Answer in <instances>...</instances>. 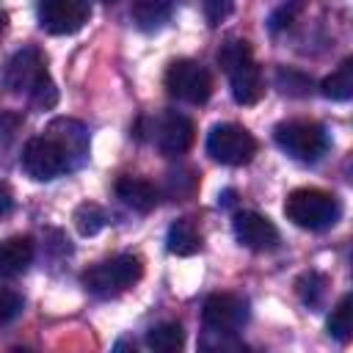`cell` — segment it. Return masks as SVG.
<instances>
[{"label":"cell","instance_id":"obj_1","mask_svg":"<svg viewBox=\"0 0 353 353\" xmlns=\"http://www.w3.org/2000/svg\"><path fill=\"white\" fill-rule=\"evenodd\" d=\"M218 63L229 77L232 97L237 105H254L262 99L265 85H262V72L254 61L251 44L245 39H229L218 50Z\"/></svg>","mask_w":353,"mask_h":353},{"label":"cell","instance_id":"obj_2","mask_svg":"<svg viewBox=\"0 0 353 353\" xmlns=\"http://www.w3.org/2000/svg\"><path fill=\"white\" fill-rule=\"evenodd\" d=\"M284 215L309 232H323L331 229L339 215H342V204L334 193L328 190H317V188H298L287 196L284 201Z\"/></svg>","mask_w":353,"mask_h":353},{"label":"cell","instance_id":"obj_3","mask_svg":"<svg viewBox=\"0 0 353 353\" xmlns=\"http://www.w3.org/2000/svg\"><path fill=\"white\" fill-rule=\"evenodd\" d=\"M143 276V262L135 254H116L83 273V287L97 298H113L127 292Z\"/></svg>","mask_w":353,"mask_h":353},{"label":"cell","instance_id":"obj_4","mask_svg":"<svg viewBox=\"0 0 353 353\" xmlns=\"http://www.w3.org/2000/svg\"><path fill=\"white\" fill-rule=\"evenodd\" d=\"M273 138H276L281 152H287L292 160H301V163H314L328 149L325 130L317 121H309V119L281 121L273 130Z\"/></svg>","mask_w":353,"mask_h":353},{"label":"cell","instance_id":"obj_5","mask_svg":"<svg viewBox=\"0 0 353 353\" xmlns=\"http://www.w3.org/2000/svg\"><path fill=\"white\" fill-rule=\"evenodd\" d=\"M19 163H22V171L36 182H50V179H55L72 168L66 152L61 149V143L50 132L30 138L19 154Z\"/></svg>","mask_w":353,"mask_h":353},{"label":"cell","instance_id":"obj_6","mask_svg":"<svg viewBox=\"0 0 353 353\" xmlns=\"http://www.w3.org/2000/svg\"><path fill=\"white\" fill-rule=\"evenodd\" d=\"M165 91L188 105H204L212 94V74L196 61H174L165 72Z\"/></svg>","mask_w":353,"mask_h":353},{"label":"cell","instance_id":"obj_7","mask_svg":"<svg viewBox=\"0 0 353 353\" xmlns=\"http://www.w3.org/2000/svg\"><path fill=\"white\" fill-rule=\"evenodd\" d=\"M207 152L223 165H243L256 154V141L240 124H215L207 135Z\"/></svg>","mask_w":353,"mask_h":353},{"label":"cell","instance_id":"obj_8","mask_svg":"<svg viewBox=\"0 0 353 353\" xmlns=\"http://www.w3.org/2000/svg\"><path fill=\"white\" fill-rule=\"evenodd\" d=\"M88 22L85 0H39V25L52 36L77 33Z\"/></svg>","mask_w":353,"mask_h":353},{"label":"cell","instance_id":"obj_9","mask_svg":"<svg viewBox=\"0 0 353 353\" xmlns=\"http://www.w3.org/2000/svg\"><path fill=\"white\" fill-rule=\"evenodd\" d=\"M201 323L207 331H223V334H237L248 323V303L237 295L218 292L204 301L201 309Z\"/></svg>","mask_w":353,"mask_h":353},{"label":"cell","instance_id":"obj_10","mask_svg":"<svg viewBox=\"0 0 353 353\" xmlns=\"http://www.w3.org/2000/svg\"><path fill=\"white\" fill-rule=\"evenodd\" d=\"M41 74H47L41 52H39L36 47H22V50H17V52L8 58V63L3 66L0 83H3L8 91H14V94H30V88L39 83Z\"/></svg>","mask_w":353,"mask_h":353},{"label":"cell","instance_id":"obj_11","mask_svg":"<svg viewBox=\"0 0 353 353\" xmlns=\"http://www.w3.org/2000/svg\"><path fill=\"white\" fill-rule=\"evenodd\" d=\"M193 138H196V127L188 116L176 113V110H168L157 124H154V141H157V149L165 154V157H176V154H185L190 146H193Z\"/></svg>","mask_w":353,"mask_h":353},{"label":"cell","instance_id":"obj_12","mask_svg":"<svg viewBox=\"0 0 353 353\" xmlns=\"http://www.w3.org/2000/svg\"><path fill=\"white\" fill-rule=\"evenodd\" d=\"M234 237L240 245L251 251H273L279 245V229L270 218L259 212H237L234 215Z\"/></svg>","mask_w":353,"mask_h":353},{"label":"cell","instance_id":"obj_13","mask_svg":"<svg viewBox=\"0 0 353 353\" xmlns=\"http://www.w3.org/2000/svg\"><path fill=\"white\" fill-rule=\"evenodd\" d=\"M47 132L61 143V149L66 152L72 168H77L88 157V132H85V127L77 119H63V116L52 119Z\"/></svg>","mask_w":353,"mask_h":353},{"label":"cell","instance_id":"obj_14","mask_svg":"<svg viewBox=\"0 0 353 353\" xmlns=\"http://www.w3.org/2000/svg\"><path fill=\"white\" fill-rule=\"evenodd\" d=\"M33 262L30 237H8L0 243V279H17Z\"/></svg>","mask_w":353,"mask_h":353},{"label":"cell","instance_id":"obj_15","mask_svg":"<svg viewBox=\"0 0 353 353\" xmlns=\"http://www.w3.org/2000/svg\"><path fill=\"white\" fill-rule=\"evenodd\" d=\"M116 196L135 212H152L157 204V188L143 176H121L116 182Z\"/></svg>","mask_w":353,"mask_h":353},{"label":"cell","instance_id":"obj_16","mask_svg":"<svg viewBox=\"0 0 353 353\" xmlns=\"http://www.w3.org/2000/svg\"><path fill=\"white\" fill-rule=\"evenodd\" d=\"M165 248L174 256H193L201 251V232L196 229V223L190 218H179L168 226Z\"/></svg>","mask_w":353,"mask_h":353},{"label":"cell","instance_id":"obj_17","mask_svg":"<svg viewBox=\"0 0 353 353\" xmlns=\"http://www.w3.org/2000/svg\"><path fill=\"white\" fill-rule=\"evenodd\" d=\"M130 14L141 30H160L171 17V0H132Z\"/></svg>","mask_w":353,"mask_h":353},{"label":"cell","instance_id":"obj_18","mask_svg":"<svg viewBox=\"0 0 353 353\" xmlns=\"http://www.w3.org/2000/svg\"><path fill=\"white\" fill-rule=\"evenodd\" d=\"M323 97L334 99V102H347L353 97V61L345 58L325 80H323Z\"/></svg>","mask_w":353,"mask_h":353},{"label":"cell","instance_id":"obj_19","mask_svg":"<svg viewBox=\"0 0 353 353\" xmlns=\"http://www.w3.org/2000/svg\"><path fill=\"white\" fill-rule=\"evenodd\" d=\"M185 345V331L179 323H160L149 328L146 334V347L154 353H176Z\"/></svg>","mask_w":353,"mask_h":353},{"label":"cell","instance_id":"obj_20","mask_svg":"<svg viewBox=\"0 0 353 353\" xmlns=\"http://www.w3.org/2000/svg\"><path fill=\"white\" fill-rule=\"evenodd\" d=\"M72 221H74V229H77L83 237H94L97 232H102V229L108 226V212H105L99 204H94V201H83V204L74 210Z\"/></svg>","mask_w":353,"mask_h":353},{"label":"cell","instance_id":"obj_21","mask_svg":"<svg viewBox=\"0 0 353 353\" xmlns=\"http://www.w3.org/2000/svg\"><path fill=\"white\" fill-rule=\"evenodd\" d=\"M328 334L336 339V342H347L353 336V298L345 295L336 309L331 312L328 317Z\"/></svg>","mask_w":353,"mask_h":353},{"label":"cell","instance_id":"obj_22","mask_svg":"<svg viewBox=\"0 0 353 353\" xmlns=\"http://www.w3.org/2000/svg\"><path fill=\"white\" fill-rule=\"evenodd\" d=\"M325 276H320V273H306V276H301V281H298V292H301V298H303V303L306 306H320L323 303V295H325Z\"/></svg>","mask_w":353,"mask_h":353},{"label":"cell","instance_id":"obj_23","mask_svg":"<svg viewBox=\"0 0 353 353\" xmlns=\"http://www.w3.org/2000/svg\"><path fill=\"white\" fill-rule=\"evenodd\" d=\"M30 102L39 108V110H50V108H55V102H58V88H55V83L50 80V74H41L39 77V83L30 88Z\"/></svg>","mask_w":353,"mask_h":353},{"label":"cell","instance_id":"obj_24","mask_svg":"<svg viewBox=\"0 0 353 353\" xmlns=\"http://www.w3.org/2000/svg\"><path fill=\"white\" fill-rule=\"evenodd\" d=\"M19 124H22V116H17V113H3L0 116V160L8 154V149H11L14 138H17Z\"/></svg>","mask_w":353,"mask_h":353},{"label":"cell","instance_id":"obj_25","mask_svg":"<svg viewBox=\"0 0 353 353\" xmlns=\"http://www.w3.org/2000/svg\"><path fill=\"white\" fill-rule=\"evenodd\" d=\"M201 8H204V17L210 25H221L232 14L234 0H201Z\"/></svg>","mask_w":353,"mask_h":353},{"label":"cell","instance_id":"obj_26","mask_svg":"<svg viewBox=\"0 0 353 353\" xmlns=\"http://www.w3.org/2000/svg\"><path fill=\"white\" fill-rule=\"evenodd\" d=\"M182 185H188L190 190H196L199 176H196L193 171H179V174H171V176H168V193H171L174 199H188V190H185Z\"/></svg>","mask_w":353,"mask_h":353},{"label":"cell","instance_id":"obj_27","mask_svg":"<svg viewBox=\"0 0 353 353\" xmlns=\"http://www.w3.org/2000/svg\"><path fill=\"white\" fill-rule=\"evenodd\" d=\"M301 0H287L281 8H276L273 14H270V30L276 33V30H281V28H287L292 19H295V14L301 11Z\"/></svg>","mask_w":353,"mask_h":353},{"label":"cell","instance_id":"obj_28","mask_svg":"<svg viewBox=\"0 0 353 353\" xmlns=\"http://www.w3.org/2000/svg\"><path fill=\"white\" fill-rule=\"evenodd\" d=\"M22 312V298L11 290H0V325L11 323Z\"/></svg>","mask_w":353,"mask_h":353},{"label":"cell","instance_id":"obj_29","mask_svg":"<svg viewBox=\"0 0 353 353\" xmlns=\"http://www.w3.org/2000/svg\"><path fill=\"white\" fill-rule=\"evenodd\" d=\"M11 210H14V193H11V188L6 182H0V221L8 218Z\"/></svg>","mask_w":353,"mask_h":353},{"label":"cell","instance_id":"obj_30","mask_svg":"<svg viewBox=\"0 0 353 353\" xmlns=\"http://www.w3.org/2000/svg\"><path fill=\"white\" fill-rule=\"evenodd\" d=\"M218 204L232 207V204H234V190H223V193H221V199H218Z\"/></svg>","mask_w":353,"mask_h":353},{"label":"cell","instance_id":"obj_31","mask_svg":"<svg viewBox=\"0 0 353 353\" xmlns=\"http://www.w3.org/2000/svg\"><path fill=\"white\" fill-rule=\"evenodd\" d=\"M6 28V14H0V30Z\"/></svg>","mask_w":353,"mask_h":353}]
</instances>
